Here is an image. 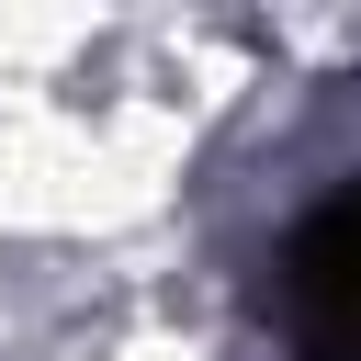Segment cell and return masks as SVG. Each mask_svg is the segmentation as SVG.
<instances>
[{
    "mask_svg": "<svg viewBox=\"0 0 361 361\" xmlns=\"http://www.w3.org/2000/svg\"><path fill=\"white\" fill-rule=\"evenodd\" d=\"M282 327L293 361H361V180H338L282 237Z\"/></svg>",
    "mask_w": 361,
    "mask_h": 361,
    "instance_id": "6da1fadb",
    "label": "cell"
}]
</instances>
